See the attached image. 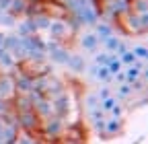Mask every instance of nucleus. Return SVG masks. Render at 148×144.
<instances>
[{
	"instance_id": "20e7f679",
	"label": "nucleus",
	"mask_w": 148,
	"mask_h": 144,
	"mask_svg": "<svg viewBox=\"0 0 148 144\" xmlns=\"http://www.w3.org/2000/svg\"><path fill=\"white\" fill-rule=\"evenodd\" d=\"M146 78H148V70H146Z\"/></svg>"
},
{
	"instance_id": "7ed1b4c3",
	"label": "nucleus",
	"mask_w": 148,
	"mask_h": 144,
	"mask_svg": "<svg viewBox=\"0 0 148 144\" xmlns=\"http://www.w3.org/2000/svg\"><path fill=\"white\" fill-rule=\"evenodd\" d=\"M123 62H125V64H134V56H132V53H125V56H123Z\"/></svg>"
},
{
	"instance_id": "f257e3e1",
	"label": "nucleus",
	"mask_w": 148,
	"mask_h": 144,
	"mask_svg": "<svg viewBox=\"0 0 148 144\" xmlns=\"http://www.w3.org/2000/svg\"><path fill=\"white\" fill-rule=\"evenodd\" d=\"M99 78H101L103 82H109V80H111V72H109V68H101V70H99Z\"/></svg>"
},
{
	"instance_id": "f03ea898",
	"label": "nucleus",
	"mask_w": 148,
	"mask_h": 144,
	"mask_svg": "<svg viewBox=\"0 0 148 144\" xmlns=\"http://www.w3.org/2000/svg\"><path fill=\"white\" fill-rule=\"evenodd\" d=\"M97 62H99L101 66H109V62H111V58H109V56H99V58H97Z\"/></svg>"
}]
</instances>
